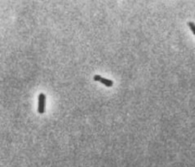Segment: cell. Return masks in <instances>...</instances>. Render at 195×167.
<instances>
[{"label": "cell", "mask_w": 195, "mask_h": 167, "mask_svg": "<svg viewBox=\"0 0 195 167\" xmlns=\"http://www.w3.org/2000/svg\"><path fill=\"white\" fill-rule=\"evenodd\" d=\"M94 80L96 82H101L102 83L103 85H105L106 87H112L113 86V82L111 80H109V79H107V78H104L101 76H99V75H96L94 77Z\"/></svg>", "instance_id": "cell-2"}, {"label": "cell", "mask_w": 195, "mask_h": 167, "mask_svg": "<svg viewBox=\"0 0 195 167\" xmlns=\"http://www.w3.org/2000/svg\"><path fill=\"white\" fill-rule=\"evenodd\" d=\"M188 25H189V29L191 30V31L193 32V34L195 35V24L193 22H189L188 23Z\"/></svg>", "instance_id": "cell-3"}, {"label": "cell", "mask_w": 195, "mask_h": 167, "mask_svg": "<svg viewBox=\"0 0 195 167\" xmlns=\"http://www.w3.org/2000/svg\"><path fill=\"white\" fill-rule=\"evenodd\" d=\"M39 103H38V112L40 114H43L45 112V102L46 97L45 93H40L38 97Z\"/></svg>", "instance_id": "cell-1"}]
</instances>
